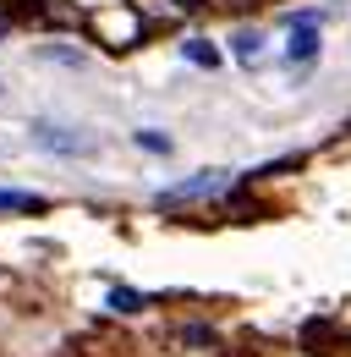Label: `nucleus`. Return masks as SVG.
Instances as JSON below:
<instances>
[{
    "label": "nucleus",
    "instance_id": "nucleus-1",
    "mask_svg": "<svg viewBox=\"0 0 351 357\" xmlns=\"http://www.w3.org/2000/svg\"><path fill=\"white\" fill-rule=\"evenodd\" d=\"M236 181H231V171H203V176H187L176 181V187H165L159 192V204H187V198H214V192H231Z\"/></svg>",
    "mask_w": 351,
    "mask_h": 357
},
{
    "label": "nucleus",
    "instance_id": "nucleus-2",
    "mask_svg": "<svg viewBox=\"0 0 351 357\" xmlns=\"http://www.w3.org/2000/svg\"><path fill=\"white\" fill-rule=\"evenodd\" d=\"M286 61H291V66H307V61H318V11H297V17H291Z\"/></svg>",
    "mask_w": 351,
    "mask_h": 357
},
{
    "label": "nucleus",
    "instance_id": "nucleus-3",
    "mask_svg": "<svg viewBox=\"0 0 351 357\" xmlns=\"http://www.w3.org/2000/svg\"><path fill=\"white\" fill-rule=\"evenodd\" d=\"M33 143H39V149H55V154H88V149H93L83 132H61V127H33Z\"/></svg>",
    "mask_w": 351,
    "mask_h": 357
},
{
    "label": "nucleus",
    "instance_id": "nucleus-4",
    "mask_svg": "<svg viewBox=\"0 0 351 357\" xmlns=\"http://www.w3.org/2000/svg\"><path fill=\"white\" fill-rule=\"evenodd\" d=\"M231 50H236V61H247V66H253V61L263 55V33H253V28H242V33L231 39Z\"/></svg>",
    "mask_w": 351,
    "mask_h": 357
},
{
    "label": "nucleus",
    "instance_id": "nucleus-5",
    "mask_svg": "<svg viewBox=\"0 0 351 357\" xmlns=\"http://www.w3.org/2000/svg\"><path fill=\"white\" fill-rule=\"evenodd\" d=\"M0 209H22V215H39L44 198H39V192H11V187H0Z\"/></svg>",
    "mask_w": 351,
    "mask_h": 357
},
{
    "label": "nucleus",
    "instance_id": "nucleus-6",
    "mask_svg": "<svg viewBox=\"0 0 351 357\" xmlns=\"http://www.w3.org/2000/svg\"><path fill=\"white\" fill-rule=\"evenodd\" d=\"M181 55H187L192 66H219V55H214L209 45H203V39H187V45H181Z\"/></svg>",
    "mask_w": 351,
    "mask_h": 357
},
{
    "label": "nucleus",
    "instance_id": "nucleus-7",
    "mask_svg": "<svg viewBox=\"0 0 351 357\" xmlns=\"http://www.w3.org/2000/svg\"><path fill=\"white\" fill-rule=\"evenodd\" d=\"M143 303H148V297H137V291H127V286H116V291H110V308H116V313H137Z\"/></svg>",
    "mask_w": 351,
    "mask_h": 357
},
{
    "label": "nucleus",
    "instance_id": "nucleus-8",
    "mask_svg": "<svg viewBox=\"0 0 351 357\" xmlns=\"http://www.w3.org/2000/svg\"><path fill=\"white\" fill-rule=\"evenodd\" d=\"M137 149H148V154H165V149H171V137H159V132H137Z\"/></svg>",
    "mask_w": 351,
    "mask_h": 357
}]
</instances>
